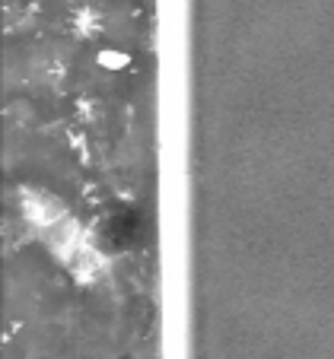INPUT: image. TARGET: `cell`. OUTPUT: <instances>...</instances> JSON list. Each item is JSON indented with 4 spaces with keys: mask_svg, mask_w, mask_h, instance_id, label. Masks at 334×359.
<instances>
[{
    "mask_svg": "<svg viewBox=\"0 0 334 359\" xmlns=\"http://www.w3.org/2000/svg\"><path fill=\"white\" fill-rule=\"evenodd\" d=\"M20 210L26 217V223L32 226V232L45 242V248L55 258H61V264L67 271H74L80 283H93L99 277V271L105 264L102 251L86 238L80 219L64 207L61 197L39 188H26L20 197Z\"/></svg>",
    "mask_w": 334,
    "mask_h": 359,
    "instance_id": "1",
    "label": "cell"
}]
</instances>
